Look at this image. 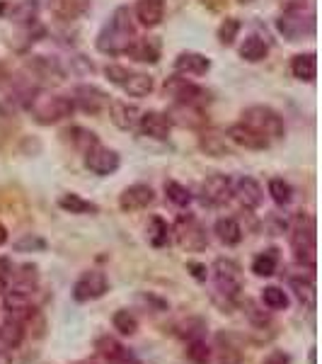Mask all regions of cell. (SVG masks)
Wrapping results in <instances>:
<instances>
[{"label": "cell", "instance_id": "1", "mask_svg": "<svg viewBox=\"0 0 322 364\" xmlns=\"http://www.w3.org/2000/svg\"><path fill=\"white\" fill-rule=\"evenodd\" d=\"M133 42V22H131V10L126 5L116 8L109 20L104 22V27L97 34V49L107 56H119L126 51V46Z\"/></svg>", "mask_w": 322, "mask_h": 364}, {"label": "cell", "instance_id": "2", "mask_svg": "<svg viewBox=\"0 0 322 364\" xmlns=\"http://www.w3.org/2000/svg\"><path fill=\"white\" fill-rule=\"evenodd\" d=\"M211 274H213V284H216V294L213 299L221 304L223 311H233L240 299V291H243L245 282H243V269L235 260L231 257H218L211 267Z\"/></svg>", "mask_w": 322, "mask_h": 364}, {"label": "cell", "instance_id": "3", "mask_svg": "<svg viewBox=\"0 0 322 364\" xmlns=\"http://www.w3.org/2000/svg\"><path fill=\"white\" fill-rule=\"evenodd\" d=\"M27 112L32 114V119L42 127H51L63 122L66 117L73 114L75 105L70 97L56 95V92H46V90H34L32 97L27 100Z\"/></svg>", "mask_w": 322, "mask_h": 364}, {"label": "cell", "instance_id": "4", "mask_svg": "<svg viewBox=\"0 0 322 364\" xmlns=\"http://www.w3.org/2000/svg\"><path fill=\"white\" fill-rule=\"evenodd\" d=\"M291 250L301 267L315 272L318 265V238H315V219L310 214H298L291 224Z\"/></svg>", "mask_w": 322, "mask_h": 364}, {"label": "cell", "instance_id": "5", "mask_svg": "<svg viewBox=\"0 0 322 364\" xmlns=\"http://www.w3.org/2000/svg\"><path fill=\"white\" fill-rule=\"evenodd\" d=\"M243 124H248L250 129H255L257 134H262L269 144H272V141L284 139V134H286V127H284L281 114L274 112L272 107H265V105H255V107L245 109Z\"/></svg>", "mask_w": 322, "mask_h": 364}, {"label": "cell", "instance_id": "6", "mask_svg": "<svg viewBox=\"0 0 322 364\" xmlns=\"http://www.w3.org/2000/svg\"><path fill=\"white\" fill-rule=\"evenodd\" d=\"M172 236L177 245L187 252H201L209 248V233L206 226L196 219L194 214H182L172 226Z\"/></svg>", "mask_w": 322, "mask_h": 364}, {"label": "cell", "instance_id": "7", "mask_svg": "<svg viewBox=\"0 0 322 364\" xmlns=\"http://www.w3.org/2000/svg\"><path fill=\"white\" fill-rule=\"evenodd\" d=\"M277 29L284 39H289V42H298V39L313 37L315 34V17L303 13V10H298V8H289L279 15Z\"/></svg>", "mask_w": 322, "mask_h": 364}, {"label": "cell", "instance_id": "8", "mask_svg": "<svg viewBox=\"0 0 322 364\" xmlns=\"http://www.w3.org/2000/svg\"><path fill=\"white\" fill-rule=\"evenodd\" d=\"M165 95L172 97L174 105H196V107H204L209 102V92L179 73L170 75L165 80Z\"/></svg>", "mask_w": 322, "mask_h": 364}, {"label": "cell", "instance_id": "9", "mask_svg": "<svg viewBox=\"0 0 322 364\" xmlns=\"http://www.w3.org/2000/svg\"><path fill=\"white\" fill-rule=\"evenodd\" d=\"M109 291V279L102 269H87V272L80 274L73 284V299L78 304H87L95 301V299H102Z\"/></svg>", "mask_w": 322, "mask_h": 364}, {"label": "cell", "instance_id": "10", "mask_svg": "<svg viewBox=\"0 0 322 364\" xmlns=\"http://www.w3.org/2000/svg\"><path fill=\"white\" fill-rule=\"evenodd\" d=\"M233 197V180L223 173L209 175L201 182V190H199V199H201L204 207H223L231 202Z\"/></svg>", "mask_w": 322, "mask_h": 364}, {"label": "cell", "instance_id": "11", "mask_svg": "<svg viewBox=\"0 0 322 364\" xmlns=\"http://www.w3.org/2000/svg\"><path fill=\"white\" fill-rule=\"evenodd\" d=\"M119 166H121L119 154L112 149H107V146L95 144L92 149L85 151V168L90 170V173L99 175V178H107V175L116 173Z\"/></svg>", "mask_w": 322, "mask_h": 364}, {"label": "cell", "instance_id": "12", "mask_svg": "<svg viewBox=\"0 0 322 364\" xmlns=\"http://www.w3.org/2000/svg\"><path fill=\"white\" fill-rule=\"evenodd\" d=\"M34 87L27 85V83H20V80H15V83H5L0 85V114H15L20 107H25L27 100L32 97Z\"/></svg>", "mask_w": 322, "mask_h": 364}, {"label": "cell", "instance_id": "13", "mask_svg": "<svg viewBox=\"0 0 322 364\" xmlns=\"http://www.w3.org/2000/svg\"><path fill=\"white\" fill-rule=\"evenodd\" d=\"M153 202H155L153 187L143 185V182H136V185L126 187V190L119 195V209L126 211V214H133V211L148 209Z\"/></svg>", "mask_w": 322, "mask_h": 364}, {"label": "cell", "instance_id": "14", "mask_svg": "<svg viewBox=\"0 0 322 364\" xmlns=\"http://www.w3.org/2000/svg\"><path fill=\"white\" fill-rule=\"evenodd\" d=\"M70 100H73L75 107H80L85 114H99L109 105L107 95L95 85H78Z\"/></svg>", "mask_w": 322, "mask_h": 364}, {"label": "cell", "instance_id": "15", "mask_svg": "<svg viewBox=\"0 0 322 364\" xmlns=\"http://www.w3.org/2000/svg\"><path fill=\"white\" fill-rule=\"evenodd\" d=\"M233 195H235V199L245 209H257L265 202V190H262L260 182L255 178H250V175H243V178H238L233 182Z\"/></svg>", "mask_w": 322, "mask_h": 364}, {"label": "cell", "instance_id": "16", "mask_svg": "<svg viewBox=\"0 0 322 364\" xmlns=\"http://www.w3.org/2000/svg\"><path fill=\"white\" fill-rule=\"evenodd\" d=\"M213 352L218 364H243V340L235 333H218Z\"/></svg>", "mask_w": 322, "mask_h": 364}, {"label": "cell", "instance_id": "17", "mask_svg": "<svg viewBox=\"0 0 322 364\" xmlns=\"http://www.w3.org/2000/svg\"><path fill=\"white\" fill-rule=\"evenodd\" d=\"M228 139L233 141L235 146L240 149H248V151H265L269 149V141L262 136V134H257L255 129H250L248 124H233L228 129Z\"/></svg>", "mask_w": 322, "mask_h": 364}, {"label": "cell", "instance_id": "18", "mask_svg": "<svg viewBox=\"0 0 322 364\" xmlns=\"http://www.w3.org/2000/svg\"><path fill=\"white\" fill-rule=\"evenodd\" d=\"M138 127L140 132L145 134V136L150 139H157V141H165L170 136V129H172V122H170L167 112H145L140 114L138 119Z\"/></svg>", "mask_w": 322, "mask_h": 364}, {"label": "cell", "instance_id": "19", "mask_svg": "<svg viewBox=\"0 0 322 364\" xmlns=\"http://www.w3.org/2000/svg\"><path fill=\"white\" fill-rule=\"evenodd\" d=\"M124 54L140 63H157V58H160V42L155 37H133V42L126 46Z\"/></svg>", "mask_w": 322, "mask_h": 364}, {"label": "cell", "instance_id": "20", "mask_svg": "<svg viewBox=\"0 0 322 364\" xmlns=\"http://www.w3.org/2000/svg\"><path fill=\"white\" fill-rule=\"evenodd\" d=\"M167 117L172 124H179L187 129H199L209 122L206 114H204V109L196 107V105H174V107L167 112Z\"/></svg>", "mask_w": 322, "mask_h": 364}, {"label": "cell", "instance_id": "21", "mask_svg": "<svg viewBox=\"0 0 322 364\" xmlns=\"http://www.w3.org/2000/svg\"><path fill=\"white\" fill-rule=\"evenodd\" d=\"M211 68V61L204 54H196V51H182L177 58H174V70L179 75H206Z\"/></svg>", "mask_w": 322, "mask_h": 364}, {"label": "cell", "instance_id": "22", "mask_svg": "<svg viewBox=\"0 0 322 364\" xmlns=\"http://www.w3.org/2000/svg\"><path fill=\"white\" fill-rule=\"evenodd\" d=\"M92 0H49V10L56 20L61 22H73L80 15H85L90 10Z\"/></svg>", "mask_w": 322, "mask_h": 364}, {"label": "cell", "instance_id": "23", "mask_svg": "<svg viewBox=\"0 0 322 364\" xmlns=\"http://www.w3.org/2000/svg\"><path fill=\"white\" fill-rule=\"evenodd\" d=\"M289 287L294 289L296 299L303 304V306L310 309V311H315V274L310 272V269H308L306 274L301 272L298 277L291 274V277H289Z\"/></svg>", "mask_w": 322, "mask_h": 364}, {"label": "cell", "instance_id": "24", "mask_svg": "<svg viewBox=\"0 0 322 364\" xmlns=\"http://www.w3.org/2000/svg\"><path fill=\"white\" fill-rule=\"evenodd\" d=\"M136 20L148 29L157 27L162 20H165V0H138Z\"/></svg>", "mask_w": 322, "mask_h": 364}, {"label": "cell", "instance_id": "25", "mask_svg": "<svg viewBox=\"0 0 322 364\" xmlns=\"http://www.w3.org/2000/svg\"><path fill=\"white\" fill-rule=\"evenodd\" d=\"M27 331L22 323H17L13 318H5L0 323V352H15L17 348L22 345V340H25Z\"/></svg>", "mask_w": 322, "mask_h": 364}, {"label": "cell", "instance_id": "26", "mask_svg": "<svg viewBox=\"0 0 322 364\" xmlns=\"http://www.w3.org/2000/svg\"><path fill=\"white\" fill-rule=\"evenodd\" d=\"M109 112H112V122L119 129H124V132H131V129L138 127V119H140V109L136 105H128V102H121V100H116V102L109 105Z\"/></svg>", "mask_w": 322, "mask_h": 364}, {"label": "cell", "instance_id": "27", "mask_svg": "<svg viewBox=\"0 0 322 364\" xmlns=\"http://www.w3.org/2000/svg\"><path fill=\"white\" fill-rule=\"evenodd\" d=\"M95 350H97V355L102 357V360H107V364L109 362H121V360H126V357H133L131 352H128L126 345L119 343V340L112 338V336L97 338L95 340Z\"/></svg>", "mask_w": 322, "mask_h": 364}, {"label": "cell", "instance_id": "28", "mask_svg": "<svg viewBox=\"0 0 322 364\" xmlns=\"http://www.w3.org/2000/svg\"><path fill=\"white\" fill-rule=\"evenodd\" d=\"M279 262H281V255L277 248H269V250H262L260 255H255L252 260V272L257 277H272V274H277L279 269Z\"/></svg>", "mask_w": 322, "mask_h": 364}, {"label": "cell", "instance_id": "29", "mask_svg": "<svg viewBox=\"0 0 322 364\" xmlns=\"http://www.w3.org/2000/svg\"><path fill=\"white\" fill-rule=\"evenodd\" d=\"M213 233L218 236L221 243H226V245H238L240 240H243V226H240L238 219H233V216H223V219L216 221Z\"/></svg>", "mask_w": 322, "mask_h": 364}, {"label": "cell", "instance_id": "30", "mask_svg": "<svg viewBox=\"0 0 322 364\" xmlns=\"http://www.w3.org/2000/svg\"><path fill=\"white\" fill-rule=\"evenodd\" d=\"M291 73L298 80H306V83H313L315 75H318V58L315 54H298L291 61Z\"/></svg>", "mask_w": 322, "mask_h": 364}, {"label": "cell", "instance_id": "31", "mask_svg": "<svg viewBox=\"0 0 322 364\" xmlns=\"http://www.w3.org/2000/svg\"><path fill=\"white\" fill-rule=\"evenodd\" d=\"M58 207H61L63 211H68V214H97L99 211V207L95 202L75 195V192H68V195L58 197Z\"/></svg>", "mask_w": 322, "mask_h": 364}, {"label": "cell", "instance_id": "32", "mask_svg": "<svg viewBox=\"0 0 322 364\" xmlns=\"http://www.w3.org/2000/svg\"><path fill=\"white\" fill-rule=\"evenodd\" d=\"M145 236H148V243L153 245V248H165L170 243V236H172V226H170L162 216H153Z\"/></svg>", "mask_w": 322, "mask_h": 364}, {"label": "cell", "instance_id": "33", "mask_svg": "<svg viewBox=\"0 0 322 364\" xmlns=\"http://www.w3.org/2000/svg\"><path fill=\"white\" fill-rule=\"evenodd\" d=\"M267 54H269V44L260 37H248L243 44H240V56H243L248 63L265 61Z\"/></svg>", "mask_w": 322, "mask_h": 364}, {"label": "cell", "instance_id": "34", "mask_svg": "<svg viewBox=\"0 0 322 364\" xmlns=\"http://www.w3.org/2000/svg\"><path fill=\"white\" fill-rule=\"evenodd\" d=\"M153 78H150L148 73H131L126 78V83L121 85L126 90V95H131V97H145V95H150L153 92Z\"/></svg>", "mask_w": 322, "mask_h": 364}, {"label": "cell", "instance_id": "35", "mask_svg": "<svg viewBox=\"0 0 322 364\" xmlns=\"http://www.w3.org/2000/svg\"><path fill=\"white\" fill-rule=\"evenodd\" d=\"M112 326L119 336H126V338H131L138 333V318L133 316V311H128V309L116 311V314L112 316Z\"/></svg>", "mask_w": 322, "mask_h": 364}, {"label": "cell", "instance_id": "36", "mask_svg": "<svg viewBox=\"0 0 322 364\" xmlns=\"http://www.w3.org/2000/svg\"><path fill=\"white\" fill-rule=\"evenodd\" d=\"M37 13H39L37 0H22V3H17L10 10V20L17 22V25H29V22L37 20Z\"/></svg>", "mask_w": 322, "mask_h": 364}, {"label": "cell", "instance_id": "37", "mask_svg": "<svg viewBox=\"0 0 322 364\" xmlns=\"http://www.w3.org/2000/svg\"><path fill=\"white\" fill-rule=\"evenodd\" d=\"M165 197L174 204V207H179V209H184V207H189V204H191L189 187H184L182 182H174V180L165 182Z\"/></svg>", "mask_w": 322, "mask_h": 364}, {"label": "cell", "instance_id": "38", "mask_svg": "<svg viewBox=\"0 0 322 364\" xmlns=\"http://www.w3.org/2000/svg\"><path fill=\"white\" fill-rule=\"evenodd\" d=\"M262 304L269 311H286L289 309V294L281 287H265L262 289Z\"/></svg>", "mask_w": 322, "mask_h": 364}, {"label": "cell", "instance_id": "39", "mask_svg": "<svg viewBox=\"0 0 322 364\" xmlns=\"http://www.w3.org/2000/svg\"><path fill=\"white\" fill-rule=\"evenodd\" d=\"M211 357H213V350L209 348L204 338L187 343V360L191 364H211Z\"/></svg>", "mask_w": 322, "mask_h": 364}, {"label": "cell", "instance_id": "40", "mask_svg": "<svg viewBox=\"0 0 322 364\" xmlns=\"http://www.w3.org/2000/svg\"><path fill=\"white\" fill-rule=\"evenodd\" d=\"M269 197H272L279 207H286V204H291V199H294V187L284 178H272L269 180Z\"/></svg>", "mask_w": 322, "mask_h": 364}, {"label": "cell", "instance_id": "41", "mask_svg": "<svg viewBox=\"0 0 322 364\" xmlns=\"http://www.w3.org/2000/svg\"><path fill=\"white\" fill-rule=\"evenodd\" d=\"M204 333H206V321L196 318V316H191V318H187L177 326V336L182 340H187V343H189V340L204 338Z\"/></svg>", "mask_w": 322, "mask_h": 364}, {"label": "cell", "instance_id": "42", "mask_svg": "<svg viewBox=\"0 0 322 364\" xmlns=\"http://www.w3.org/2000/svg\"><path fill=\"white\" fill-rule=\"evenodd\" d=\"M199 146H201V151H206V156H213V158L228 156V146L218 134H204Z\"/></svg>", "mask_w": 322, "mask_h": 364}, {"label": "cell", "instance_id": "43", "mask_svg": "<svg viewBox=\"0 0 322 364\" xmlns=\"http://www.w3.org/2000/svg\"><path fill=\"white\" fill-rule=\"evenodd\" d=\"M243 309H245V316H248V321L252 323L255 328H260V331H265L269 323H272V316H269L265 309L257 306L255 301H250V299L243 304Z\"/></svg>", "mask_w": 322, "mask_h": 364}, {"label": "cell", "instance_id": "44", "mask_svg": "<svg viewBox=\"0 0 322 364\" xmlns=\"http://www.w3.org/2000/svg\"><path fill=\"white\" fill-rule=\"evenodd\" d=\"M238 32H240V20H235V17H226L223 22H221L218 27V39L223 46H231L233 42L238 39Z\"/></svg>", "mask_w": 322, "mask_h": 364}, {"label": "cell", "instance_id": "45", "mask_svg": "<svg viewBox=\"0 0 322 364\" xmlns=\"http://www.w3.org/2000/svg\"><path fill=\"white\" fill-rule=\"evenodd\" d=\"M15 250L17 252H42L46 250V240L42 236H34V233H27L20 240H15Z\"/></svg>", "mask_w": 322, "mask_h": 364}, {"label": "cell", "instance_id": "46", "mask_svg": "<svg viewBox=\"0 0 322 364\" xmlns=\"http://www.w3.org/2000/svg\"><path fill=\"white\" fill-rule=\"evenodd\" d=\"M13 277H15V265L10 257H0V294L8 291V287L13 284Z\"/></svg>", "mask_w": 322, "mask_h": 364}, {"label": "cell", "instance_id": "47", "mask_svg": "<svg viewBox=\"0 0 322 364\" xmlns=\"http://www.w3.org/2000/svg\"><path fill=\"white\" fill-rule=\"evenodd\" d=\"M104 75L109 78V83H114V85H124L126 83V78L131 75V70L124 68V66H116V63H109L107 68H104Z\"/></svg>", "mask_w": 322, "mask_h": 364}, {"label": "cell", "instance_id": "48", "mask_svg": "<svg viewBox=\"0 0 322 364\" xmlns=\"http://www.w3.org/2000/svg\"><path fill=\"white\" fill-rule=\"evenodd\" d=\"M187 269H189V274H191V277H194L196 282H206V277H209L206 265H201V262H196V260H189V262H187Z\"/></svg>", "mask_w": 322, "mask_h": 364}, {"label": "cell", "instance_id": "49", "mask_svg": "<svg viewBox=\"0 0 322 364\" xmlns=\"http://www.w3.org/2000/svg\"><path fill=\"white\" fill-rule=\"evenodd\" d=\"M262 364H291V355H286L284 350H274L265 357Z\"/></svg>", "mask_w": 322, "mask_h": 364}, {"label": "cell", "instance_id": "50", "mask_svg": "<svg viewBox=\"0 0 322 364\" xmlns=\"http://www.w3.org/2000/svg\"><path fill=\"white\" fill-rule=\"evenodd\" d=\"M5 243H8V228L0 224V248H3Z\"/></svg>", "mask_w": 322, "mask_h": 364}, {"label": "cell", "instance_id": "51", "mask_svg": "<svg viewBox=\"0 0 322 364\" xmlns=\"http://www.w3.org/2000/svg\"><path fill=\"white\" fill-rule=\"evenodd\" d=\"M109 364H143V362H138L136 357H126V360H121V362H109Z\"/></svg>", "mask_w": 322, "mask_h": 364}, {"label": "cell", "instance_id": "52", "mask_svg": "<svg viewBox=\"0 0 322 364\" xmlns=\"http://www.w3.org/2000/svg\"><path fill=\"white\" fill-rule=\"evenodd\" d=\"M5 78H8V66L0 61V80H5Z\"/></svg>", "mask_w": 322, "mask_h": 364}, {"label": "cell", "instance_id": "53", "mask_svg": "<svg viewBox=\"0 0 322 364\" xmlns=\"http://www.w3.org/2000/svg\"><path fill=\"white\" fill-rule=\"evenodd\" d=\"M310 364H315V348L310 350Z\"/></svg>", "mask_w": 322, "mask_h": 364}, {"label": "cell", "instance_id": "54", "mask_svg": "<svg viewBox=\"0 0 322 364\" xmlns=\"http://www.w3.org/2000/svg\"><path fill=\"white\" fill-rule=\"evenodd\" d=\"M73 364H95V362H87V360H80V362H73Z\"/></svg>", "mask_w": 322, "mask_h": 364}, {"label": "cell", "instance_id": "55", "mask_svg": "<svg viewBox=\"0 0 322 364\" xmlns=\"http://www.w3.org/2000/svg\"><path fill=\"white\" fill-rule=\"evenodd\" d=\"M243 3H250V0H243Z\"/></svg>", "mask_w": 322, "mask_h": 364}]
</instances>
